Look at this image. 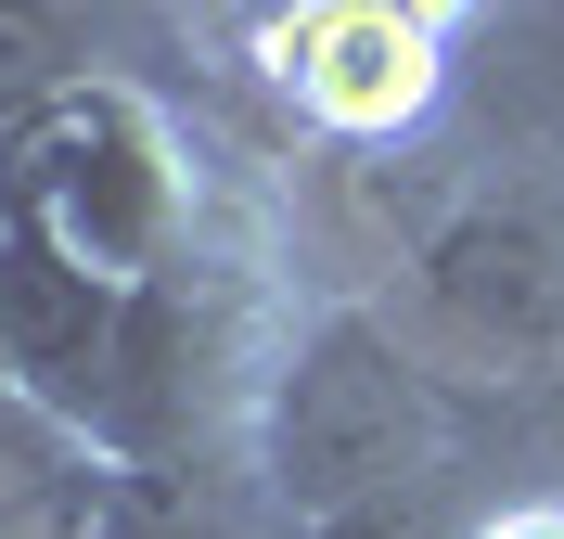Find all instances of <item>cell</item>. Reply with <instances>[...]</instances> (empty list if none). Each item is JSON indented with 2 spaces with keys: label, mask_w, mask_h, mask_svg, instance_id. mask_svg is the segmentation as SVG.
Wrapping results in <instances>:
<instances>
[{
  "label": "cell",
  "mask_w": 564,
  "mask_h": 539,
  "mask_svg": "<svg viewBox=\"0 0 564 539\" xmlns=\"http://www.w3.org/2000/svg\"><path fill=\"white\" fill-rule=\"evenodd\" d=\"M90 539H308L245 463H129Z\"/></svg>",
  "instance_id": "cell-6"
},
{
  "label": "cell",
  "mask_w": 564,
  "mask_h": 539,
  "mask_svg": "<svg viewBox=\"0 0 564 539\" xmlns=\"http://www.w3.org/2000/svg\"><path fill=\"white\" fill-rule=\"evenodd\" d=\"M231 218H245V193L154 65H90L0 142V231L39 245L52 270H77L90 295H116V309Z\"/></svg>",
  "instance_id": "cell-1"
},
{
  "label": "cell",
  "mask_w": 564,
  "mask_h": 539,
  "mask_svg": "<svg viewBox=\"0 0 564 539\" xmlns=\"http://www.w3.org/2000/svg\"><path fill=\"white\" fill-rule=\"evenodd\" d=\"M90 65H141V0H0V142Z\"/></svg>",
  "instance_id": "cell-5"
},
{
  "label": "cell",
  "mask_w": 564,
  "mask_h": 539,
  "mask_svg": "<svg viewBox=\"0 0 564 539\" xmlns=\"http://www.w3.org/2000/svg\"><path fill=\"white\" fill-rule=\"evenodd\" d=\"M462 13L475 0H257L245 13V65L282 104V129L321 154H398L423 116L449 104L462 65Z\"/></svg>",
  "instance_id": "cell-3"
},
{
  "label": "cell",
  "mask_w": 564,
  "mask_h": 539,
  "mask_svg": "<svg viewBox=\"0 0 564 539\" xmlns=\"http://www.w3.org/2000/svg\"><path fill=\"white\" fill-rule=\"evenodd\" d=\"M475 539H564V475H500Z\"/></svg>",
  "instance_id": "cell-8"
},
{
  "label": "cell",
  "mask_w": 564,
  "mask_h": 539,
  "mask_svg": "<svg viewBox=\"0 0 564 539\" xmlns=\"http://www.w3.org/2000/svg\"><path fill=\"white\" fill-rule=\"evenodd\" d=\"M475 436H488V411L423 359V334L386 295L372 283H308L282 347H270V373H257L245 475L295 527H321V514L372 502V488H411V475L462 463Z\"/></svg>",
  "instance_id": "cell-2"
},
{
  "label": "cell",
  "mask_w": 564,
  "mask_h": 539,
  "mask_svg": "<svg viewBox=\"0 0 564 539\" xmlns=\"http://www.w3.org/2000/svg\"><path fill=\"white\" fill-rule=\"evenodd\" d=\"M116 436L90 411H65L52 386L0 373V539H90L116 502Z\"/></svg>",
  "instance_id": "cell-4"
},
{
  "label": "cell",
  "mask_w": 564,
  "mask_h": 539,
  "mask_svg": "<svg viewBox=\"0 0 564 539\" xmlns=\"http://www.w3.org/2000/svg\"><path fill=\"white\" fill-rule=\"evenodd\" d=\"M245 13H257V0H245Z\"/></svg>",
  "instance_id": "cell-9"
},
{
  "label": "cell",
  "mask_w": 564,
  "mask_h": 539,
  "mask_svg": "<svg viewBox=\"0 0 564 539\" xmlns=\"http://www.w3.org/2000/svg\"><path fill=\"white\" fill-rule=\"evenodd\" d=\"M488 450H462V463H436V475H411V488H372V502H347V514H321L308 539H475L488 527Z\"/></svg>",
  "instance_id": "cell-7"
}]
</instances>
